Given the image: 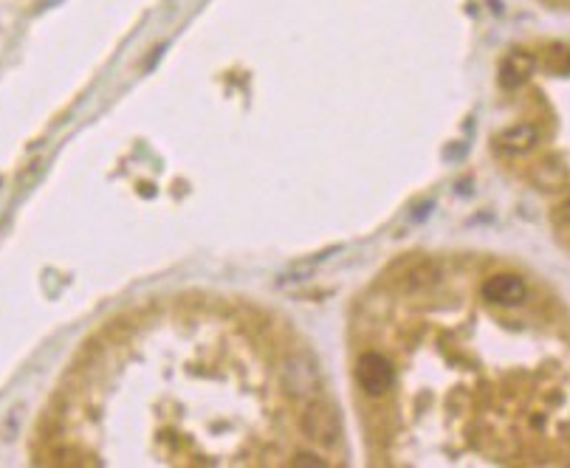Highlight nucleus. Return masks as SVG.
<instances>
[{"label":"nucleus","instance_id":"obj_10","mask_svg":"<svg viewBox=\"0 0 570 468\" xmlns=\"http://www.w3.org/2000/svg\"><path fill=\"white\" fill-rule=\"evenodd\" d=\"M294 466H325V463L319 457H314V454H297Z\"/></svg>","mask_w":570,"mask_h":468},{"label":"nucleus","instance_id":"obj_2","mask_svg":"<svg viewBox=\"0 0 570 468\" xmlns=\"http://www.w3.org/2000/svg\"><path fill=\"white\" fill-rule=\"evenodd\" d=\"M356 381L365 395L370 398H379L384 392L393 387L396 373H393V364L384 359L381 353H365L356 361Z\"/></svg>","mask_w":570,"mask_h":468},{"label":"nucleus","instance_id":"obj_5","mask_svg":"<svg viewBox=\"0 0 570 468\" xmlns=\"http://www.w3.org/2000/svg\"><path fill=\"white\" fill-rule=\"evenodd\" d=\"M441 282V266L432 263V260H415L410 266L401 268L398 274V288L404 294H421V291H429Z\"/></svg>","mask_w":570,"mask_h":468},{"label":"nucleus","instance_id":"obj_3","mask_svg":"<svg viewBox=\"0 0 570 468\" xmlns=\"http://www.w3.org/2000/svg\"><path fill=\"white\" fill-rule=\"evenodd\" d=\"M283 384L294 398H314L319 390V373L314 361L302 353L291 356L283 367Z\"/></svg>","mask_w":570,"mask_h":468},{"label":"nucleus","instance_id":"obj_9","mask_svg":"<svg viewBox=\"0 0 570 468\" xmlns=\"http://www.w3.org/2000/svg\"><path fill=\"white\" fill-rule=\"evenodd\" d=\"M542 60L548 63L551 71H568V57H565V46H551L545 54H542Z\"/></svg>","mask_w":570,"mask_h":468},{"label":"nucleus","instance_id":"obj_7","mask_svg":"<svg viewBox=\"0 0 570 468\" xmlns=\"http://www.w3.org/2000/svg\"><path fill=\"white\" fill-rule=\"evenodd\" d=\"M534 54H528V51H511L506 60L500 63V85L503 88H517V85H523L525 79L534 74Z\"/></svg>","mask_w":570,"mask_h":468},{"label":"nucleus","instance_id":"obj_6","mask_svg":"<svg viewBox=\"0 0 570 468\" xmlns=\"http://www.w3.org/2000/svg\"><path fill=\"white\" fill-rule=\"evenodd\" d=\"M531 181L542 192H556V189H562L568 184V167H565V161L559 156L539 158L537 164H534V170H531Z\"/></svg>","mask_w":570,"mask_h":468},{"label":"nucleus","instance_id":"obj_4","mask_svg":"<svg viewBox=\"0 0 570 468\" xmlns=\"http://www.w3.org/2000/svg\"><path fill=\"white\" fill-rule=\"evenodd\" d=\"M483 294H486V299L494 302V305L511 308V305H523L525 299H528V285H525L523 277H517V274H494V277L486 282Z\"/></svg>","mask_w":570,"mask_h":468},{"label":"nucleus","instance_id":"obj_1","mask_svg":"<svg viewBox=\"0 0 570 468\" xmlns=\"http://www.w3.org/2000/svg\"><path fill=\"white\" fill-rule=\"evenodd\" d=\"M300 426L305 435L311 437L314 443L325 446V449H333L339 440H342V423H339V415L328 401L322 398H308V404L302 409Z\"/></svg>","mask_w":570,"mask_h":468},{"label":"nucleus","instance_id":"obj_8","mask_svg":"<svg viewBox=\"0 0 570 468\" xmlns=\"http://www.w3.org/2000/svg\"><path fill=\"white\" fill-rule=\"evenodd\" d=\"M494 141H497V147H500V150L520 156V153L534 150V144L539 141V130L534 125H511V127H506V130H500Z\"/></svg>","mask_w":570,"mask_h":468}]
</instances>
